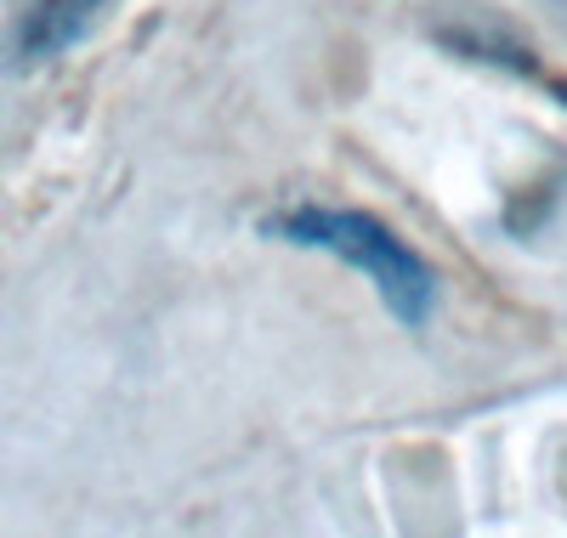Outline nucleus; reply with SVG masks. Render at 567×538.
<instances>
[{
	"instance_id": "2",
	"label": "nucleus",
	"mask_w": 567,
	"mask_h": 538,
	"mask_svg": "<svg viewBox=\"0 0 567 538\" xmlns=\"http://www.w3.org/2000/svg\"><path fill=\"white\" fill-rule=\"evenodd\" d=\"M103 7L109 0H40L18 29V63H45V58L69 52Z\"/></svg>"
},
{
	"instance_id": "1",
	"label": "nucleus",
	"mask_w": 567,
	"mask_h": 538,
	"mask_svg": "<svg viewBox=\"0 0 567 538\" xmlns=\"http://www.w3.org/2000/svg\"><path fill=\"white\" fill-rule=\"evenodd\" d=\"M267 232L278 244H296V250H318V256H336L347 267H358L381 307L403 323L420 329L437 307V272L425 267L409 244L363 210H336V205H296V210H278L267 216Z\"/></svg>"
}]
</instances>
